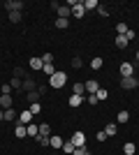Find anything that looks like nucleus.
Listing matches in <instances>:
<instances>
[{"label": "nucleus", "mask_w": 139, "mask_h": 155, "mask_svg": "<svg viewBox=\"0 0 139 155\" xmlns=\"http://www.w3.org/2000/svg\"><path fill=\"white\" fill-rule=\"evenodd\" d=\"M127 30H130V28H127L125 23H118V26H116V32H118V35H127Z\"/></svg>", "instance_id": "35"}, {"label": "nucleus", "mask_w": 139, "mask_h": 155, "mask_svg": "<svg viewBox=\"0 0 139 155\" xmlns=\"http://www.w3.org/2000/svg\"><path fill=\"white\" fill-rule=\"evenodd\" d=\"M95 95H98V100H107V88H100Z\"/></svg>", "instance_id": "42"}, {"label": "nucleus", "mask_w": 139, "mask_h": 155, "mask_svg": "<svg viewBox=\"0 0 139 155\" xmlns=\"http://www.w3.org/2000/svg\"><path fill=\"white\" fill-rule=\"evenodd\" d=\"M46 84H49V88H56V91H60V88L67 84V74H65V72H56V74H53V77L49 79Z\"/></svg>", "instance_id": "1"}, {"label": "nucleus", "mask_w": 139, "mask_h": 155, "mask_svg": "<svg viewBox=\"0 0 139 155\" xmlns=\"http://www.w3.org/2000/svg\"><path fill=\"white\" fill-rule=\"evenodd\" d=\"M19 123L21 125H30V123H33V114H30V111H21V114H19Z\"/></svg>", "instance_id": "12"}, {"label": "nucleus", "mask_w": 139, "mask_h": 155, "mask_svg": "<svg viewBox=\"0 0 139 155\" xmlns=\"http://www.w3.org/2000/svg\"><path fill=\"white\" fill-rule=\"evenodd\" d=\"M86 100H88V104H93V107H95V104L100 102V100H98V95H86Z\"/></svg>", "instance_id": "41"}, {"label": "nucleus", "mask_w": 139, "mask_h": 155, "mask_svg": "<svg viewBox=\"0 0 139 155\" xmlns=\"http://www.w3.org/2000/svg\"><path fill=\"white\" fill-rule=\"evenodd\" d=\"M49 139H51V148H60V150H63V143H65V141H63L60 137H49Z\"/></svg>", "instance_id": "23"}, {"label": "nucleus", "mask_w": 139, "mask_h": 155, "mask_svg": "<svg viewBox=\"0 0 139 155\" xmlns=\"http://www.w3.org/2000/svg\"><path fill=\"white\" fill-rule=\"evenodd\" d=\"M63 150H65L67 155H72L74 153V143L72 141H65V143H63Z\"/></svg>", "instance_id": "32"}, {"label": "nucleus", "mask_w": 139, "mask_h": 155, "mask_svg": "<svg viewBox=\"0 0 139 155\" xmlns=\"http://www.w3.org/2000/svg\"><path fill=\"white\" fill-rule=\"evenodd\" d=\"M125 37H127V42H130V39H134V37H137V32H134L132 28H130V30H127V35H125Z\"/></svg>", "instance_id": "44"}, {"label": "nucleus", "mask_w": 139, "mask_h": 155, "mask_svg": "<svg viewBox=\"0 0 139 155\" xmlns=\"http://www.w3.org/2000/svg\"><path fill=\"white\" fill-rule=\"evenodd\" d=\"M72 93L74 95H86V84H84V81H77V84L72 86Z\"/></svg>", "instance_id": "14"}, {"label": "nucleus", "mask_w": 139, "mask_h": 155, "mask_svg": "<svg viewBox=\"0 0 139 155\" xmlns=\"http://www.w3.org/2000/svg\"><path fill=\"white\" fill-rule=\"evenodd\" d=\"M86 84V93L88 95H95V93L100 91V81H95V79H88V81H84Z\"/></svg>", "instance_id": "7"}, {"label": "nucleus", "mask_w": 139, "mask_h": 155, "mask_svg": "<svg viewBox=\"0 0 139 155\" xmlns=\"http://www.w3.org/2000/svg\"><path fill=\"white\" fill-rule=\"evenodd\" d=\"M95 139H98V141H107V132H104V130H100L98 134H95Z\"/></svg>", "instance_id": "40"}, {"label": "nucleus", "mask_w": 139, "mask_h": 155, "mask_svg": "<svg viewBox=\"0 0 139 155\" xmlns=\"http://www.w3.org/2000/svg\"><path fill=\"white\" fill-rule=\"evenodd\" d=\"M37 143L40 146H51V139L49 137H37Z\"/></svg>", "instance_id": "36"}, {"label": "nucleus", "mask_w": 139, "mask_h": 155, "mask_svg": "<svg viewBox=\"0 0 139 155\" xmlns=\"http://www.w3.org/2000/svg\"><path fill=\"white\" fill-rule=\"evenodd\" d=\"M70 141L74 143V148H77V146H86V134H84L81 130H77V132L70 137Z\"/></svg>", "instance_id": "4"}, {"label": "nucleus", "mask_w": 139, "mask_h": 155, "mask_svg": "<svg viewBox=\"0 0 139 155\" xmlns=\"http://www.w3.org/2000/svg\"><path fill=\"white\" fill-rule=\"evenodd\" d=\"M46 91H49V84H42V86H37V93H40V97H42V95H46Z\"/></svg>", "instance_id": "38"}, {"label": "nucleus", "mask_w": 139, "mask_h": 155, "mask_svg": "<svg viewBox=\"0 0 139 155\" xmlns=\"http://www.w3.org/2000/svg\"><path fill=\"white\" fill-rule=\"evenodd\" d=\"M28 111H30L33 116H37V114H40V111H42V104H40V102H33V104H30V107H28Z\"/></svg>", "instance_id": "25"}, {"label": "nucleus", "mask_w": 139, "mask_h": 155, "mask_svg": "<svg viewBox=\"0 0 139 155\" xmlns=\"http://www.w3.org/2000/svg\"><path fill=\"white\" fill-rule=\"evenodd\" d=\"M9 86H12L14 91H19V93H23V81H21V79L12 77V81H9Z\"/></svg>", "instance_id": "18"}, {"label": "nucleus", "mask_w": 139, "mask_h": 155, "mask_svg": "<svg viewBox=\"0 0 139 155\" xmlns=\"http://www.w3.org/2000/svg\"><path fill=\"white\" fill-rule=\"evenodd\" d=\"M86 14V9H84V0H74V5H72V16L74 19H81Z\"/></svg>", "instance_id": "5"}, {"label": "nucleus", "mask_w": 139, "mask_h": 155, "mask_svg": "<svg viewBox=\"0 0 139 155\" xmlns=\"http://www.w3.org/2000/svg\"><path fill=\"white\" fill-rule=\"evenodd\" d=\"M127 44H130V42H127L125 35H116V46H118V49H125Z\"/></svg>", "instance_id": "21"}, {"label": "nucleus", "mask_w": 139, "mask_h": 155, "mask_svg": "<svg viewBox=\"0 0 139 155\" xmlns=\"http://www.w3.org/2000/svg\"><path fill=\"white\" fill-rule=\"evenodd\" d=\"M139 86V79L137 77H127V79H121V88L123 91H134Z\"/></svg>", "instance_id": "2"}, {"label": "nucleus", "mask_w": 139, "mask_h": 155, "mask_svg": "<svg viewBox=\"0 0 139 155\" xmlns=\"http://www.w3.org/2000/svg\"><path fill=\"white\" fill-rule=\"evenodd\" d=\"M14 77H16V79H21V81H23V79H28V77H30V74H28V72L23 70V67H14Z\"/></svg>", "instance_id": "19"}, {"label": "nucleus", "mask_w": 139, "mask_h": 155, "mask_svg": "<svg viewBox=\"0 0 139 155\" xmlns=\"http://www.w3.org/2000/svg\"><path fill=\"white\" fill-rule=\"evenodd\" d=\"M14 134H16V139H23V137H28V132H26V125L16 123V125H14Z\"/></svg>", "instance_id": "15"}, {"label": "nucleus", "mask_w": 139, "mask_h": 155, "mask_svg": "<svg viewBox=\"0 0 139 155\" xmlns=\"http://www.w3.org/2000/svg\"><path fill=\"white\" fill-rule=\"evenodd\" d=\"M72 67H74V70H81V67H84V60H81L79 56H74V58H72Z\"/></svg>", "instance_id": "31"}, {"label": "nucleus", "mask_w": 139, "mask_h": 155, "mask_svg": "<svg viewBox=\"0 0 139 155\" xmlns=\"http://www.w3.org/2000/svg\"><path fill=\"white\" fill-rule=\"evenodd\" d=\"M84 100H86V97H84V95H74V93H72V95H70V97H67V102H70V107H72V109H77V107H81V104H84Z\"/></svg>", "instance_id": "10"}, {"label": "nucleus", "mask_w": 139, "mask_h": 155, "mask_svg": "<svg viewBox=\"0 0 139 155\" xmlns=\"http://www.w3.org/2000/svg\"><path fill=\"white\" fill-rule=\"evenodd\" d=\"M104 132H107V137H114L116 132H118V125H116V123H107Z\"/></svg>", "instance_id": "22"}, {"label": "nucleus", "mask_w": 139, "mask_h": 155, "mask_svg": "<svg viewBox=\"0 0 139 155\" xmlns=\"http://www.w3.org/2000/svg\"><path fill=\"white\" fill-rule=\"evenodd\" d=\"M98 14H100V16H104V19H107V16H109V9H107L104 5H100V7H98Z\"/></svg>", "instance_id": "37"}, {"label": "nucleus", "mask_w": 139, "mask_h": 155, "mask_svg": "<svg viewBox=\"0 0 139 155\" xmlns=\"http://www.w3.org/2000/svg\"><path fill=\"white\" fill-rule=\"evenodd\" d=\"M42 58V63H53V56L51 53H44V56H40Z\"/></svg>", "instance_id": "43"}, {"label": "nucleus", "mask_w": 139, "mask_h": 155, "mask_svg": "<svg viewBox=\"0 0 139 155\" xmlns=\"http://www.w3.org/2000/svg\"><path fill=\"white\" fill-rule=\"evenodd\" d=\"M0 120H5V111L0 109Z\"/></svg>", "instance_id": "45"}, {"label": "nucleus", "mask_w": 139, "mask_h": 155, "mask_svg": "<svg viewBox=\"0 0 139 155\" xmlns=\"http://www.w3.org/2000/svg\"><path fill=\"white\" fill-rule=\"evenodd\" d=\"M26 132H28V137H35V139H37V134H40V125H35V123L26 125Z\"/></svg>", "instance_id": "17"}, {"label": "nucleus", "mask_w": 139, "mask_h": 155, "mask_svg": "<svg viewBox=\"0 0 139 155\" xmlns=\"http://www.w3.org/2000/svg\"><path fill=\"white\" fill-rule=\"evenodd\" d=\"M5 7H7V12H21V9H23V2H21V0H7Z\"/></svg>", "instance_id": "8"}, {"label": "nucleus", "mask_w": 139, "mask_h": 155, "mask_svg": "<svg viewBox=\"0 0 139 155\" xmlns=\"http://www.w3.org/2000/svg\"><path fill=\"white\" fill-rule=\"evenodd\" d=\"M88 153H91V150H88L86 146H77V148H74V153H72V155H88Z\"/></svg>", "instance_id": "33"}, {"label": "nucleus", "mask_w": 139, "mask_h": 155, "mask_svg": "<svg viewBox=\"0 0 139 155\" xmlns=\"http://www.w3.org/2000/svg\"><path fill=\"white\" fill-rule=\"evenodd\" d=\"M26 100H28V102H30V104H33V102H37V100H40V93H37V91L28 93V95H26Z\"/></svg>", "instance_id": "30"}, {"label": "nucleus", "mask_w": 139, "mask_h": 155, "mask_svg": "<svg viewBox=\"0 0 139 155\" xmlns=\"http://www.w3.org/2000/svg\"><path fill=\"white\" fill-rule=\"evenodd\" d=\"M28 65H30V70H33V72H42V67H44L42 58H30V60H28Z\"/></svg>", "instance_id": "13"}, {"label": "nucleus", "mask_w": 139, "mask_h": 155, "mask_svg": "<svg viewBox=\"0 0 139 155\" xmlns=\"http://www.w3.org/2000/svg\"><path fill=\"white\" fill-rule=\"evenodd\" d=\"M134 58H137V63H139V51H137V56H134Z\"/></svg>", "instance_id": "46"}, {"label": "nucleus", "mask_w": 139, "mask_h": 155, "mask_svg": "<svg viewBox=\"0 0 139 155\" xmlns=\"http://www.w3.org/2000/svg\"><path fill=\"white\" fill-rule=\"evenodd\" d=\"M56 12H58V19H70V14H72V7H70V5H60Z\"/></svg>", "instance_id": "11"}, {"label": "nucleus", "mask_w": 139, "mask_h": 155, "mask_svg": "<svg viewBox=\"0 0 139 155\" xmlns=\"http://www.w3.org/2000/svg\"><path fill=\"white\" fill-rule=\"evenodd\" d=\"M127 120H130V114H127L125 109H123V111H118V116H116V123H121V125H123V123H127Z\"/></svg>", "instance_id": "20"}, {"label": "nucleus", "mask_w": 139, "mask_h": 155, "mask_svg": "<svg viewBox=\"0 0 139 155\" xmlns=\"http://www.w3.org/2000/svg\"><path fill=\"white\" fill-rule=\"evenodd\" d=\"M49 134H51V127H49L46 123H42L40 125V134H37V137H49Z\"/></svg>", "instance_id": "29"}, {"label": "nucleus", "mask_w": 139, "mask_h": 155, "mask_svg": "<svg viewBox=\"0 0 139 155\" xmlns=\"http://www.w3.org/2000/svg\"><path fill=\"white\" fill-rule=\"evenodd\" d=\"M56 28H60V30H65L67 26H70V19H56V23H53Z\"/></svg>", "instance_id": "26"}, {"label": "nucleus", "mask_w": 139, "mask_h": 155, "mask_svg": "<svg viewBox=\"0 0 139 155\" xmlns=\"http://www.w3.org/2000/svg\"><path fill=\"white\" fill-rule=\"evenodd\" d=\"M123 153L125 155H134L137 153V146H134V143H125V146H123Z\"/></svg>", "instance_id": "28"}, {"label": "nucleus", "mask_w": 139, "mask_h": 155, "mask_svg": "<svg viewBox=\"0 0 139 155\" xmlns=\"http://www.w3.org/2000/svg\"><path fill=\"white\" fill-rule=\"evenodd\" d=\"M100 2L98 0H84V9H98Z\"/></svg>", "instance_id": "24"}, {"label": "nucleus", "mask_w": 139, "mask_h": 155, "mask_svg": "<svg viewBox=\"0 0 139 155\" xmlns=\"http://www.w3.org/2000/svg\"><path fill=\"white\" fill-rule=\"evenodd\" d=\"M9 21H12V23H19L21 21V12H9Z\"/></svg>", "instance_id": "34"}, {"label": "nucleus", "mask_w": 139, "mask_h": 155, "mask_svg": "<svg viewBox=\"0 0 139 155\" xmlns=\"http://www.w3.org/2000/svg\"><path fill=\"white\" fill-rule=\"evenodd\" d=\"M5 120H12V123L16 125L19 123V114H16L14 109H5Z\"/></svg>", "instance_id": "16"}, {"label": "nucleus", "mask_w": 139, "mask_h": 155, "mask_svg": "<svg viewBox=\"0 0 139 155\" xmlns=\"http://www.w3.org/2000/svg\"><path fill=\"white\" fill-rule=\"evenodd\" d=\"M102 65H104V60L100 58V56H95V58L91 60V67H93V70H100V67H102Z\"/></svg>", "instance_id": "27"}, {"label": "nucleus", "mask_w": 139, "mask_h": 155, "mask_svg": "<svg viewBox=\"0 0 139 155\" xmlns=\"http://www.w3.org/2000/svg\"><path fill=\"white\" fill-rule=\"evenodd\" d=\"M118 72H121V77H123V79H127V77H134V65H132V63H121Z\"/></svg>", "instance_id": "3"}, {"label": "nucleus", "mask_w": 139, "mask_h": 155, "mask_svg": "<svg viewBox=\"0 0 139 155\" xmlns=\"http://www.w3.org/2000/svg\"><path fill=\"white\" fill-rule=\"evenodd\" d=\"M14 107V97L12 95H0V109H12Z\"/></svg>", "instance_id": "9"}, {"label": "nucleus", "mask_w": 139, "mask_h": 155, "mask_svg": "<svg viewBox=\"0 0 139 155\" xmlns=\"http://www.w3.org/2000/svg\"><path fill=\"white\" fill-rule=\"evenodd\" d=\"M0 91H2V95H12V86H9V84H2Z\"/></svg>", "instance_id": "39"}, {"label": "nucleus", "mask_w": 139, "mask_h": 155, "mask_svg": "<svg viewBox=\"0 0 139 155\" xmlns=\"http://www.w3.org/2000/svg\"><path fill=\"white\" fill-rule=\"evenodd\" d=\"M33 91H37V81H35V77H28V79H23V93H33Z\"/></svg>", "instance_id": "6"}]
</instances>
